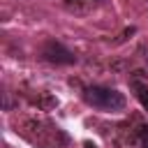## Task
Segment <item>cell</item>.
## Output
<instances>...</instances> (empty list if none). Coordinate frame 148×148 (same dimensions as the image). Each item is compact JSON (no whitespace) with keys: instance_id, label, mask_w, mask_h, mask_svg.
Instances as JSON below:
<instances>
[{"instance_id":"6da1fadb","label":"cell","mask_w":148,"mask_h":148,"mask_svg":"<svg viewBox=\"0 0 148 148\" xmlns=\"http://www.w3.org/2000/svg\"><path fill=\"white\" fill-rule=\"evenodd\" d=\"M81 97L88 106H92L97 111H104V113H118L127 104V99L120 90L106 88V86H86Z\"/></svg>"},{"instance_id":"3957f363","label":"cell","mask_w":148,"mask_h":148,"mask_svg":"<svg viewBox=\"0 0 148 148\" xmlns=\"http://www.w3.org/2000/svg\"><path fill=\"white\" fill-rule=\"evenodd\" d=\"M130 88H132V92H134V97L139 99V104H141V106H143V109L148 111V86L134 79V81L130 83Z\"/></svg>"},{"instance_id":"277c9868","label":"cell","mask_w":148,"mask_h":148,"mask_svg":"<svg viewBox=\"0 0 148 148\" xmlns=\"http://www.w3.org/2000/svg\"><path fill=\"white\" fill-rule=\"evenodd\" d=\"M136 141H139V148H148V125H139Z\"/></svg>"},{"instance_id":"7a4b0ae2","label":"cell","mask_w":148,"mask_h":148,"mask_svg":"<svg viewBox=\"0 0 148 148\" xmlns=\"http://www.w3.org/2000/svg\"><path fill=\"white\" fill-rule=\"evenodd\" d=\"M39 56H42V60L53 62V65H74L76 62V53L58 39H46L39 49Z\"/></svg>"}]
</instances>
